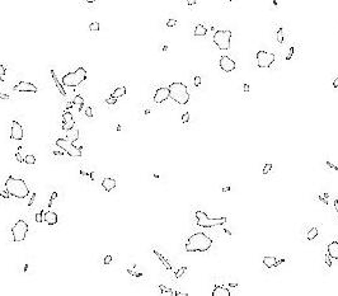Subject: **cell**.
Wrapping results in <instances>:
<instances>
[{
	"label": "cell",
	"instance_id": "6da1fadb",
	"mask_svg": "<svg viewBox=\"0 0 338 296\" xmlns=\"http://www.w3.org/2000/svg\"><path fill=\"white\" fill-rule=\"evenodd\" d=\"M212 239L205 233L192 234L186 243V252H206L211 248Z\"/></svg>",
	"mask_w": 338,
	"mask_h": 296
},
{
	"label": "cell",
	"instance_id": "7a4b0ae2",
	"mask_svg": "<svg viewBox=\"0 0 338 296\" xmlns=\"http://www.w3.org/2000/svg\"><path fill=\"white\" fill-rule=\"evenodd\" d=\"M5 188L9 192L10 196L17 198H26L30 196V188L27 187L26 182L23 179L16 178L13 176H9V178L5 182Z\"/></svg>",
	"mask_w": 338,
	"mask_h": 296
},
{
	"label": "cell",
	"instance_id": "3957f363",
	"mask_svg": "<svg viewBox=\"0 0 338 296\" xmlns=\"http://www.w3.org/2000/svg\"><path fill=\"white\" fill-rule=\"evenodd\" d=\"M169 98H172L178 104H187L190 100V93L183 83L174 82L169 86Z\"/></svg>",
	"mask_w": 338,
	"mask_h": 296
},
{
	"label": "cell",
	"instance_id": "277c9868",
	"mask_svg": "<svg viewBox=\"0 0 338 296\" xmlns=\"http://www.w3.org/2000/svg\"><path fill=\"white\" fill-rule=\"evenodd\" d=\"M85 79H87V71H85L84 68H79L75 71H71V73L64 75L61 82L62 85H66V86H78L83 82H85Z\"/></svg>",
	"mask_w": 338,
	"mask_h": 296
},
{
	"label": "cell",
	"instance_id": "5b68a950",
	"mask_svg": "<svg viewBox=\"0 0 338 296\" xmlns=\"http://www.w3.org/2000/svg\"><path fill=\"white\" fill-rule=\"evenodd\" d=\"M196 222L201 228H214L218 225H222L226 222V218H219V219H210L204 211H196Z\"/></svg>",
	"mask_w": 338,
	"mask_h": 296
},
{
	"label": "cell",
	"instance_id": "8992f818",
	"mask_svg": "<svg viewBox=\"0 0 338 296\" xmlns=\"http://www.w3.org/2000/svg\"><path fill=\"white\" fill-rule=\"evenodd\" d=\"M230 40H232V31H216L214 34L215 45L222 51L230 48Z\"/></svg>",
	"mask_w": 338,
	"mask_h": 296
},
{
	"label": "cell",
	"instance_id": "52a82bcc",
	"mask_svg": "<svg viewBox=\"0 0 338 296\" xmlns=\"http://www.w3.org/2000/svg\"><path fill=\"white\" fill-rule=\"evenodd\" d=\"M28 233V224L24 220H19L17 224L12 228V234H13V240L16 243L23 242L27 236Z\"/></svg>",
	"mask_w": 338,
	"mask_h": 296
},
{
	"label": "cell",
	"instance_id": "ba28073f",
	"mask_svg": "<svg viewBox=\"0 0 338 296\" xmlns=\"http://www.w3.org/2000/svg\"><path fill=\"white\" fill-rule=\"evenodd\" d=\"M56 145L59 146V148H61L62 150H65L70 156H74V158L82 156V150L78 149L76 146H74L73 142L66 140V139H57L56 140Z\"/></svg>",
	"mask_w": 338,
	"mask_h": 296
},
{
	"label": "cell",
	"instance_id": "9c48e42d",
	"mask_svg": "<svg viewBox=\"0 0 338 296\" xmlns=\"http://www.w3.org/2000/svg\"><path fill=\"white\" fill-rule=\"evenodd\" d=\"M276 56L272 52L267 51H258L257 52V66L258 68H270L275 62Z\"/></svg>",
	"mask_w": 338,
	"mask_h": 296
},
{
	"label": "cell",
	"instance_id": "30bf717a",
	"mask_svg": "<svg viewBox=\"0 0 338 296\" xmlns=\"http://www.w3.org/2000/svg\"><path fill=\"white\" fill-rule=\"evenodd\" d=\"M219 65H220V69H221L222 71H225V73H230V71H234L235 68H236L235 61H233L229 56H221V57H220V61H219Z\"/></svg>",
	"mask_w": 338,
	"mask_h": 296
},
{
	"label": "cell",
	"instance_id": "8fae6325",
	"mask_svg": "<svg viewBox=\"0 0 338 296\" xmlns=\"http://www.w3.org/2000/svg\"><path fill=\"white\" fill-rule=\"evenodd\" d=\"M10 139L20 141L23 139V128L19 122L13 121L12 122V130H10Z\"/></svg>",
	"mask_w": 338,
	"mask_h": 296
},
{
	"label": "cell",
	"instance_id": "7c38bea8",
	"mask_svg": "<svg viewBox=\"0 0 338 296\" xmlns=\"http://www.w3.org/2000/svg\"><path fill=\"white\" fill-rule=\"evenodd\" d=\"M169 98V88H159L155 92V96H154V102L160 104L163 102H165Z\"/></svg>",
	"mask_w": 338,
	"mask_h": 296
},
{
	"label": "cell",
	"instance_id": "4fadbf2b",
	"mask_svg": "<svg viewBox=\"0 0 338 296\" xmlns=\"http://www.w3.org/2000/svg\"><path fill=\"white\" fill-rule=\"evenodd\" d=\"M13 89L17 92H32V93H37V90H38L37 86L30 82H20L19 84L14 86Z\"/></svg>",
	"mask_w": 338,
	"mask_h": 296
},
{
	"label": "cell",
	"instance_id": "5bb4252c",
	"mask_svg": "<svg viewBox=\"0 0 338 296\" xmlns=\"http://www.w3.org/2000/svg\"><path fill=\"white\" fill-rule=\"evenodd\" d=\"M62 128L64 130H68V131H70L71 128L74 127V125H75V122H74V120H73V116H71V113L70 112H65L62 114Z\"/></svg>",
	"mask_w": 338,
	"mask_h": 296
},
{
	"label": "cell",
	"instance_id": "9a60e30c",
	"mask_svg": "<svg viewBox=\"0 0 338 296\" xmlns=\"http://www.w3.org/2000/svg\"><path fill=\"white\" fill-rule=\"evenodd\" d=\"M328 256L333 259H338V242H332L330 244H328Z\"/></svg>",
	"mask_w": 338,
	"mask_h": 296
},
{
	"label": "cell",
	"instance_id": "2e32d148",
	"mask_svg": "<svg viewBox=\"0 0 338 296\" xmlns=\"http://www.w3.org/2000/svg\"><path fill=\"white\" fill-rule=\"evenodd\" d=\"M116 180L113 178H104L102 180V187L107 191V192H111L113 188H116Z\"/></svg>",
	"mask_w": 338,
	"mask_h": 296
},
{
	"label": "cell",
	"instance_id": "e0dca14e",
	"mask_svg": "<svg viewBox=\"0 0 338 296\" xmlns=\"http://www.w3.org/2000/svg\"><path fill=\"white\" fill-rule=\"evenodd\" d=\"M50 74H51V78H52V80H54V83H55V85H56V88L59 89L60 94H61L62 97H66V92H65V89H64L62 83L59 82V79H57V76H56V74H55V71H54V70H50Z\"/></svg>",
	"mask_w": 338,
	"mask_h": 296
},
{
	"label": "cell",
	"instance_id": "ac0fdd59",
	"mask_svg": "<svg viewBox=\"0 0 338 296\" xmlns=\"http://www.w3.org/2000/svg\"><path fill=\"white\" fill-rule=\"evenodd\" d=\"M44 220L50 224V225H55V224H57V220H59V218H57V214L56 212H46L44 215Z\"/></svg>",
	"mask_w": 338,
	"mask_h": 296
},
{
	"label": "cell",
	"instance_id": "d6986e66",
	"mask_svg": "<svg viewBox=\"0 0 338 296\" xmlns=\"http://www.w3.org/2000/svg\"><path fill=\"white\" fill-rule=\"evenodd\" d=\"M263 264L267 267V268H275L278 266V261L276 257H264L263 258Z\"/></svg>",
	"mask_w": 338,
	"mask_h": 296
},
{
	"label": "cell",
	"instance_id": "ffe728a7",
	"mask_svg": "<svg viewBox=\"0 0 338 296\" xmlns=\"http://www.w3.org/2000/svg\"><path fill=\"white\" fill-rule=\"evenodd\" d=\"M212 296H230V291L224 286H216L212 291Z\"/></svg>",
	"mask_w": 338,
	"mask_h": 296
},
{
	"label": "cell",
	"instance_id": "44dd1931",
	"mask_svg": "<svg viewBox=\"0 0 338 296\" xmlns=\"http://www.w3.org/2000/svg\"><path fill=\"white\" fill-rule=\"evenodd\" d=\"M207 33V30L206 27L204 24H197L196 28H195V36H197V37H201V36H206Z\"/></svg>",
	"mask_w": 338,
	"mask_h": 296
},
{
	"label": "cell",
	"instance_id": "7402d4cb",
	"mask_svg": "<svg viewBox=\"0 0 338 296\" xmlns=\"http://www.w3.org/2000/svg\"><path fill=\"white\" fill-rule=\"evenodd\" d=\"M154 254H156V257L160 259V261H162V263H163V264L165 266V268H167V270H172V266L169 264V262H168V259H167V258H164V257H163V256H162V254L159 253V252H158V250H155V249H154Z\"/></svg>",
	"mask_w": 338,
	"mask_h": 296
},
{
	"label": "cell",
	"instance_id": "603a6c76",
	"mask_svg": "<svg viewBox=\"0 0 338 296\" xmlns=\"http://www.w3.org/2000/svg\"><path fill=\"white\" fill-rule=\"evenodd\" d=\"M125 94H126V88H125V86H120V88H117L116 90L112 93V97H114V98L118 99L120 97L125 96Z\"/></svg>",
	"mask_w": 338,
	"mask_h": 296
},
{
	"label": "cell",
	"instance_id": "cb8c5ba5",
	"mask_svg": "<svg viewBox=\"0 0 338 296\" xmlns=\"http://www.w3.org/2000/svg\"><path fill=\"white\" fill-rule=\"evenodd\" d=\"M316 236H318V229H316V228H312L308 232V240H314Z\"/></svg>",
	"mask_w": 338,
	"mask_h": 296
},
{
	"label": "cell",
	"instance_id": "d4e9b609",
	"mask_svg": "<svg viewBox=\"0 0 338 296\" xmlns=\"http://www.w3.org/2000/svg\"><path fill=\"white\" fill-rule=\"evenodd\" d=\"M74 104H79V110H82L83 108V106H84V99H83V97H80V96H76L75 98H74V102H73Z\"/></svg>",
	"mask_w": 338,
	"mask_h": 296
},
{
	"label": "cell",
	"instance_id": "484cf974",
	"mask_svg": "<svg viewBox=\"0 0 338 296\" xmlns=\"http://www.w3.org/2000/svg\"><path fill=\"white\" fill-rule=\"evenodd\" d=\"M89 30L93 31V32H97L100 30V24L98 23V22H92L90 26H89Z\"/></svg>",
	"mask_w": 338,
	"mask_h": 296
},
{
	"label": "cell",
	"instance_id": "4316f807",
	"mask_svg": "<svg viewBox=\"0 0 338 296\" xmlns=\"http://www.w3.org/2000/svg\"><path fill=\"white\" fill-rule=\"evenodd\" d=\"M24 163H26V164H34V163H36L34 155H27V156L24 158Z\"/></svg>",
	"mask_w": 338,
	"mask_h": 296
},
{
	"label": "cell",
	"instance_id": "83f0119b",
	"mask_svg": "<svg viewBox=\"0 0 338 296\" xmlns=\"http://www.w3.org/2000/svg\"><path fill=\"white\" fill-rule=\"evenodd\" d=\"M277 41H278V43H282L285 42V38H284V34H282V28H280V30L277 31Z\"/></svg>",
	"mask_w": 338,
	"mask_h": 296
},
{
	"label": "cell",
	"instance_id": "f1b7e54d",
	"mask_svg": "<svg viewBox=\"0 0 338 296\" xmlns=\"http://www.w3.org/2000/svg\"><path fill=\"white\" fill-rule=\"evenodd\" d=\"M186 271H187V267H182V268H179V270L176 272V278H181V277L184 275Z\"/></svg>",
	"mask_w": 338,
	"mask_h": 296
},
{
	"label": "cell",
	"instance_id": "f546056e",
	"mask_svg": "<svg viewBox=\"0 0 338 296\" xmlns=\"http://www.w3.org/2000/svg\"><path fill=\"white\" fill-rule=\"evenodd\" d=\"M44 215H45V211H41L38 214H36V221H37L38 224H41L42 221H44Z\"/></svg>",
	"mask_w": 338,
	"mask_h": 296
},
{
	"label": "cell",
	"instance_id": "4dcf8cb0",
	"mask_svg": "<svg viewBox=\"0 0 338 296\" xmlns=\"http://www.w3.org/2000/svg\"><path fill=\"white\" fill-rule=\"evenodd\" d=\"M159 288L162 290V292H164V294H172V295H174V291H173V290H170V288L164 287L163 285H160V286H159Z\"/></svg>",
	"mask_w": 338,
	"mask_h": 296
},
{
	"label": "cell",
	"instance_id": "1f68e13d",
	"mask_svg": "<svg viewBox=\"0 0 338 296\" xmlns=\"http://www.w3.org/2000/svg\"><path fill=\"white\" fill-rule=\"evenodd\" d=\"M272 169V163H267L264 165V168H263V174H267V173H270V170Z\"/></svg>",
	"mask_w": 338,
	"mask_h": 296
},
{
	"label": "cell",
	"instance_id": "d6a6232c",
	"mask_svg": "<svg viewBox=\"0 0 338 296\" xmlns=\"http://www.w3.org/2000/svg\"><path fill=\"white\" fill-rule=\"evenodd\" d=\"M294 52H295V46H291V47H290V50H289V55L286 56V60H287V61L291 60V57H292Z\"/></svg>",
	"mask_w": 338,
	"mask_h": 296
},
{
	"label": "cell",
	"instance_id": "836d02e7",
	"mask_svg": "<svg viewBox=\"0 0 338 296\" xmlns=\"http://www.w3.org/2000/svg\"><path fill=\"white\" fill-rule=\"evenodd\" d=\"M116 102H117V98H114V97H112V96H111L110 98L106 99V103H107V104H114Z\"/></svg>",
	"mask_w": 338,
	"mask_h": 296
},
{
	"label": "cell",
	"instance_id": "e575fe53",
	"mask_svg": "<svg viewBox=\"0 0 338 296\" xmlns=\"http://www.w3.org/2000/svg\"><path fill=\"white\" fill-rule=\"evenodd\" d=\"M188 121H190V113L186 112V113H183V116H182V124H187Z\"/></svg>",
	"mask_w": 338,
	"mask_h": 296
},
{
	"label": "cell",
	"instance_id": "d590c367",
	"mask_svg": "<svg viewBox=\"0 0 338 296\" xmlns=\"http://www.w3.org/2000/svg\"><path fill=\"white\" fill-rule=\"evenodd\" d=\"M0 196H2L3 198H9V192L8 191H0Z\"/></svg>",
	"mask_w": 338,
	"mask_h": 296
},
{
	"label": "cell",
	"instance_id": "8d00e7d4",
	"mask_svg": "<svg viewBox=\"0 0 338 296\" xmlns=\"http://www.w3.org/2000/svg\"><path fill=\"white\" fill-rule=\"evenodd\" d=\"M5 73H6V68L4 66V65H0V78L4 76Z\"/></svg>",
	"mask_w": 338,
	"mask_h": 296
},
{
	"label": "cell",
	"instance_id": "74e56055",
	"mask_svg": "<svg viewBox=\"0 0 338 296\" xmlns=\"http://www.w3.org/2000/svg\"><path fill=\"white\" fill-rule=\"evenodd\" d=\"M193 83H195L196 86H200L201 85V76H195V79H193Z\"/></svg>",
	"mask_w": 338,
	"mask_h": 296
},
{
	"label": "cell",
	"instance_id": "f35d334b",
	"mask_svg": "<svg viewBox=\"0 0 338 296\" xmlns=\"http://www.w3.org/2000/svg\"><path fill=\"white\" fill-rule=\"evenodd\" d=\"M177 24V20H174V19H169L168 22H167V26L168 27H174Z\"/></svg>",
	"mask_w": 338,
	"mask_h": 296
},
{
	"label": "cell",
	"instance_id": "ab89813d",
	"mask_svg": "<svg viewBox=\"0 0 338 296\" xmlns=\"http://www.w3.org/2000/svg\"><path fill=\"white\" fill-rule=\"evenodd\" d=\"M111 262H112V257H111V256H106L103 263H104V264H110Z\"/></svg>",
	"mask_w": 338,
	"mask_h": 296
},
{
	"label": "cell",
	"instance_id": "60d3db41",
	"mask_svg": "<svg viewBox=\"0 0 338 296\" xmlns=\"http://www.w3.org/2000/svg\"><path fill=\"white\" fill-rule=\"evenodd\" d=\"M57 197V192H54L52 193V196H51V198H50V204H48V206H51L52 205V200H55Z\"/></svg>",
	"mask_w": 338,
	"mask_h": 296
},
{
	"label": "cell",
	"instance_id": "b9f144b4",
	"mask_svg": "<svg viewBox=\"0 0 338 296\" xmlns=\"http://www.w3.org/2000/svg\"><path fill=\"white\" fill-rule=\"evenodd\" d=\"M85 114H87L88 117H93V113H92V108H87V111H85Z\"/></svg>",
	"mask_w": 338,
	"mask_h": 296
},
{
	"label": "cell",
	"instance_id": "7bdbcfd3",
	"mask_svg": "<svg viewBox=\"0 0 338 296\" xmlns=\"http://www.w3.org/2000/svg\"><path fill=\"white\" fill-rule=\"evenodd\" d=\"M327 165H328V167H329V168H332V169H334V170H338V167H336V165H334V164H332V163H330V162H327Z\"/></svg>",
	"mask_w": 338,
	"mask_h": 296
},
{
	"label": "cell",
	"instance_id": "ee69618b",
	"mask_svg": "<svg viewBox=\"0 0 338 296\" xmlns=\"http://www.w3.org/2000/svg\"><path fill=\"white\" fill-rule=\"evenodd\" d=\"M16 158H17V160H18L19 163L24 162V159H22V156H20V154H19V153H17V154H16Z\"/></svg>",
	"mask_w": 338,
	"mask_h": 296
},
{
	"label": "cell",
	"instance_id": "f6af8a7d",
	"mask_svg": "<svg viewBox=\"0 0 338 296\" xmlns=\"http://www.w3.org/2000/svg\"><path fill=\"white\" fill-rule=\"evenodd\" d=\"M34 198H36V194L33 193V194H32V197H31V201H30V204H28V206H30V207L32 206V204H33V201H34Z\"/></svg>",
	"mask_w": 338,
	"mask_h": 296
},
{
	"label": "cell",
	"instance_id": "bcb514c9",
	"mask_svg": "<svg viewBox=\"0 0 338 296\" xmlns=\"http://www.w3.org/2000/svg\"><path fill=\"white\" fill-rule=\"evenodd\" d=\"M333 86H334L336 89H338V76L334 79V82H333Z\"/></svg>",
	"mask_w": 338,
	"mask_h": 296
},
{
	"label": "cell",
	"instance_id": "7dc6e473",
	"mask_svg": "<svg viewBox=\"0 0 338 296\" xmlns=\"http://www.w3.org/2000/svg\"><path fill=\"white\" fill-rule=\"evenodd\" d=\"M186 2H187V4H188V5H195L196 4V0H186Z\"/></svg>",
	"mask_w": 338,
	"mask_h": 296
},
{
	"label": "cell",
	"instance_id": "c3c4849f",
	"mask_svg": "<svg viewBox=\"0 0 338 296\" xmlns=\"http://www.w3.org/2000/svg\"><path fill=\"white\" fill-rule=\"evenodd\" d=\"M0 98H2V99H9V96H8V94H3V93H0Z\"/></svg>",
	"mask_w": 338,
	"mask_h": 296
},
{
	"label": "cell",
	"instance_id": "681fc988",
	"mask_svg": "<svg viewBox=\"0 0 338 296\" xmlns=\"http://www.w3.org/2000/svg\"><path fill=\"white\" fill-rule=\"evenodd\" d=\"M326 263H327V266H328V267L332 266V262H330V259L328 258V256H327V259H326Z\"/></svg>",
	"mask_w": 338,
	"mask_h": 296
},
{
	"label": "cell",
	"instance_id": "f907efd6",
	"mask_svg": "<svg viewBox=\"0 0 338 296\" xmlns=\"http://www.w3.org/2000/svg\"><path fill=\"white\" fill-rule=\"evenodd\" d=\"M244 92H249V85L248 84H244Z\"/></svg>",
	"mask_w": 338,
	"mask_h": 296
},
{
	"label": "cell",
	"instance_id": "816d5d0a",
	"mask_svg": "<svg viewBox=\"0 0 338 296\" xmlns=\"http://www.w3.org/2000/svg\"><path fill=\"white\" fill-rule=\"evenodd\" d=\"M334 207H336V210H337V214H338V201H337V200L334 201Z\"/></svg>",
	"mask_w": 338,
	"mask_h": 296
},
{
	"label": "cell",
	"instance_id": "f5cc1de1",
	"mask_svg": "<svg viewBox=\"0 0 338 296\" xmlns=\"http://www.w3.org/2000/svg\"><path fill=\"white\" fill-rule=\"evenodd\" d=\"M54 154L55 155H62L64 153H61V151H54Z\"/></svg>",
	"mask_w": 338,
	"mask_h": 296
},
{
	"label": "cell",
	"instance_id": "db71d44e",
	"mask_svg": "<svg viewBox=\"0 0 338 296\" xmlns=\"http://www.w3.org/2000/svg\"><path fill=\"white\" fill-rule=\"evenodd\" d=\"M224 233H225V234H228L229 236H232V233H230V232H229V230H226V229L224 230Z\"/></svg>",
	"mask_w": 338,
	"mask_h": 296
},
{
	"label": "cell",
	"instance_id": "11a10c76",
	"mask_svg": "<svg viewBox=\"0 0 338 296\" xmlns=\"http://www.w3.org/2000/svg\"><path fill=\"white\" fill-rule=\"evenodd\" d=\"M229 286H230V287H235V286H238V285H235V284H229Z\"/></svg>",
	"mask_w": 338,
	"mask_h": 296
},
{
	"label": "cell",
	"instance_id": "9f6ffc18",
	"mask_svg": "<svg viewBox=\"0 0 338 296\" xmlns=\"http://www.w3.org/2000/svg\"><path fill=\"white\" fill-rule=\"evenodd\" d=\"M85 2H87V3H94L96 0H85Z\"/></svg>",
	"mask_w": 338,
	"mask_h": 296
},
{
	"label": "cell",
	"instance_id": "6f0895ef",
	"mask_svg": "<svg viewBox=\"0 0 338 296\" xmlns=\"http://www.w3.org/2000/svg\"><path fill=\"white\" fill-rule=\"evenodd\" d=\"M273 5L277 6V0H273Z\"/></svg>",
	"mask_w": 338,
	"mask_h": 296
},
{
	"label": "cell",
	"instance_id": "680465c9",
	"mask_svg": "<svg viewBox=\"0 0 338 296\" xmlns=\"http://www.w3.org/2000/svg\"><path fill=\"white\" fill-rule=\"evenodd\" d=\"M2 82H3V80H2V79H0V84H2Z\"/></svg>",
	"mask_w": 338,
	"mask_h": 296
},
{
	"label": "cell",
	"instance_id": "91938a15",
	"mask_svg": "<svg viewBox=\"0 0 338 296\" xmlns=\"http://www.w3.org/2000/svg\"><path fill=\"white\" fill-rule=\"evenodd\" d=\"M228 2H233V0H228Z\"/></svg>",
	"mask_w": 338,
	"mask_h": 296
}]
</instances>
